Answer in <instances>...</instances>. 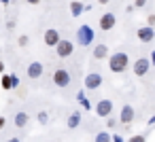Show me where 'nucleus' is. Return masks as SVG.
<instances>
[{
  "label": "nucleus",
  "mask_w": 155,
  "mask_h": 142,
  "mask_svg": "<svg viewBox=\"0 0 155 142\" xmlns=\"http://www.w3.org/2000/svg\"><path fill=\"white\" fill-rule=\"evenodd\" d=\"M127 66H130V57H127V53H123V51H117V53H113V55L108 57V68H110V72L121 74V72L127 70Z\"/></svg>",
  "instance_id": "f257e3e1"
},
{
  "label": "nucleus",
  "mask_w": 155,
  "mask_h": 142,
  "mask_svg": "<svg viewBox=\"0 0 155 142\" xmlns=\"http://www.w3.org/2000/svg\"><path fill=\"white\" fill-rule=\"evenodd\" d=\"M53 83H55L60 89H66V87L72 83V79H70V72H68V70H64V68H58V70L53 72Z\"/></svg>",
  "instance_id": "f03ea898"
},
{
  "label": "nucleus",
  "mask_w": 155,
  "mask_h": 142,
  "mask_svg": "<svg viewBox=\"0 0 155 142\" xmlns=\"http://www.w3.org/2000/svg\"><path fill=\"white\" fill-rule=\"evenodd\" d=\"M153 64H151V60L149 57H138L136 62H134V66H132V70H134V74L136 76H144L147 72H149V68H151Z\"/></svg>",
  "instance_id": "7ed1b4c3"
},
{
  "label": "nucleus",
  "mask_w": 155,
  "mask_h": 142,
  "mask_svg": "<svg viewBox=\"0 0 155 142\" xmlns=\"http://www.w3.org/2000/svg\"><path fill=\"white\" fill-rule=\"evenodd\" d=\"M72 51H74V45H72L70 40H60V43H58V47H55L58 57H70V55H72Z\"/></svg>",
  "instance_id": "20e7f679"
},
{
  "label": "nucleus",
  "mask_w": 155,
  "mask_h": 142,
  "mask_svg": "<svg viewBox=\"0 0 155 142\" xmlns=\"http://www.w3.org/2000/svg\"><path fill=\"white\" fill-rule=\"evenodd\" d=\"M110 112H113V102H110V100H100V102L96 104V115H98V117L108 119Z\"/></svg>",
  "instance_id": "39448f33"
},
{
  "label": "nucleus",
  "mask_w": 155,
  "mask_h": 142,
  "mask_svg": "<svg viewBox=\"0 0 155 142\" xmlns=\"http://www.w3.org/2000/svg\"><path fill=\"white\" fill-rule=\"evenodd\" d=\"M115 24H117V17H115V13H104L102 17H100V30H104V32H108V30H113L115 28Z\"/></svg>",
  "instance_id": "423d86ee"
},
{
  "label": "nucleus",
  "mask_w": 155,
  "mask_h": 142,
  "mask_svg": "<svg viewBox=\"0 0 155 142\" xmlns=\"http://www.w3.org/2000/svg\"><path fill=\"white\" fill-rule=\"evenodd\" d=\"M19 85V79L15 74H2V79H0V87H2L5 91H11Z\"/></svg>",
  "instance_id": "0eeeda50"
},
{
  "label": "nucleus",
  "mask_w": 155,
  "mask_h": 142,
  "mask_svg": "<svg viewBox=\"0 0 155 142\" xmlns=\"http://www.w3.org/2000/svg\"><path fill=\"white\" fill-rule=\"evenodd\" d=\"M100 85H102V76L98 72H91L85 76V89H98Z\"/></svg>",
  "instance_id": "6e6552de"
},
{
  "label": "nucleus",
  "mask_w": 155,
  "mask_h": 142,
  "mask_svg": "<svg viewBox=\"0 0 155 142\" xmlns=\"http://www.w3.org/2000/svg\"><path fill=\"white\" fill-rule=\"evenodd\" d=\"M13 123H15V127H19V129H24V127H28V125H30V115H28L26 110H19V112L15 115V119H13Z\"/></svg>",
  "instance_id": "1a4fd4ad"
},
{
  "label": "nucleus",
  "mask_w": 155,
  "mask_h": 142,
  "mask_svg": "<svg viewBox=\"0 0 155 142\" xmlns=\"http://www.w3.org/2000/svg\"><path fill=\"white\" fill-rule=\"evenodd\" d=\"M77 36H79V43H81V45H89V43L94 40V34H91V30H89L87 26H81V30L77 32Z\"/></svg>",
  "instance_id": "9d476101"
},
{
  "label": "nucleus",
  "mask_w": 155,
  "mask_h": 142,
  "mask_svg": "<svg viewBox=\"0 0 155 142\" xmlns=\"http://www.w3.org/2000/svg\"><path fill=\"white\" fill-rule=\"evenodd\" d=\"M60 40H62V38H60V32H58V30H47V32H45V45H47V47H58Z\"/></svg>",
  "instance_id": "9b49d317"
},
{
  "label": "nucleus",
  "mask_w": 155,
  "mask_h": 142,
  "mask_svg": "<svg viewBox=\"0 0 155 142\" xmlns=\"http://www.w3.org/2000/svg\"><path fill=\"white\" fill-rule=\"evenodd\" d=\"M119 121H121V123H125V125H130V123L134 121V108H132L130 104H125V106L121 108V115H119Z\"/></svg>",
  "instance_id": "f8f14e48"
},
{
  "label": "nucleus",
  "mask_w": 155,
  "mask_h": 142,
  "mask_svg": "<svg viewBox=\"0 0 155 142\" xmlns=\"http://www.w3.org/2000/svg\"><path fill=\"white\" fill-rule=\"evenodd\" d=\"M136 34H138V38H140L142 43H151V40L155 38V32H153V28H151V26H144V28H140Z\"/></svg>",
  "instance_id": "ddd939ff"
},
{
  "label": "nucleus",
  "mask_w": 155,
  "mask_h": 142,
  "mask_svg": "<svg viewBox=\"0 0 155 142\" xmlns=\"http://www.w3.org/2000/svg\"><path fill=\"white\" fill-rule=\"evenodd\" d=\"M28 76H30V79L43 76V64H41V62H32V64L28 66Z\"/></svg>",
  "instance_id": "4468645a"
},
{
  "label": "nucleus",
  "mask_w": 155,
  "mask_h": 142,
  "mask_svg": "<svg viewBox=\"0 0 155 142\" xmlns=\"http://www.w3.org/2000/svg\"><path fill=\"white\" fill-rule=\"evenodd\" d=\"M94 57H96V60L108 57V47H106V45H96V47H94Z\"/></svg>",
  "instance_id": "2eb2a0df"
},
{
  "label": "nucleus",
  "mask_w": 155,
  "mask_h": 142,
  "mask_svg": "<svg viewBox=\"0 0 155 142\" xmlns=\"http://www.w3.org/2000/svg\"><path fill=\"white\" fill-rule=\"evenodd\" d=\"M79 123H81V112L77 110V112H72V115L68 117V127L74 129V127H79Z\"/></svg>",
  "instance_id": "dca6fc26"
},
{
  "label": "nucleus",
  "mask_w": 155,
  "mask_h": 142,
  "mask_svg": "<svg viewBox=\"0 0 155 142\" xmlns=\"http://www.w3.org/2000/svg\"><path fill=\"white\" fill-rule=\"evenodd\" d=\"M96 142H113V136L108 131H98L96 134Z\"/></svg>",
  "instance_id": "f3484780"
},
{
  "label": "nucleus",
  "mask_w": 155,
  "mask_h": 142,
  "mask_svg": "<svg viewBox=\"0 0 155 142\" xmlns=\"http://www.w3.org/2000/svg\"><path fill=\"white\" fill-rule=\"evenodd\" d=\"M77 102H79L85 110H89V108H91V104H89V100L85 98V93H77Z\"/></svg>",
  "instance_id": "a211bd4d"
},
{
  "label": "nucleus",
  "mask_w": 155,
  "mask_h": 142,
  "mask_svg": "<svg viewBox=\"0 0 155 142\" xmlns=\"http://www.w3.org/2000/svg\"><path fill=\"white\" fill-rule=\"evenodd\" d=\"M70 9H72V15L77 17V15H81V11H83V5H81V2H70Z\"/></svg>",
  "instance_id": "6ab92c4d"
},
{
  "label": "nucleus",
  "mask_w": 155,
  "mask_h": 142,
  "mask_svg": "<svg viewBox=\"0 0 155 142\" xmlns=\"http://www.w3.org/2000/svg\"><path fill=\"white\" fill-rule=\"evenodd\" d=\"M47 121H49V115H47L45 110H41V112H38V123H41V125H45Z\"/></svg>",
  "instance_id": "aec40b11"
},
{
  "label": "nucleus",
  "mask_w": 155,
  "mask_h": 142,
  "mask_svg": "<svg viewBox=\"0 0 155 142\" xmlns=\"http://www.w3.org/2000/svg\"><path fill=\"white\" fill-rule=\"evenodd\" d=\"M127 142H147V136H142V134H136V136H132Z\"/></svg>",
  "instance_id": "412c9836"
},
{
  "label": "nucleus",
  "mask_w": 155,
  "mask_h": 142,
  "mask_svg": "<svg viewBox=\"0 0 155 142\" xmlns=\"http://www.w3.org/2000/svg\"><path fill=\"white\" fill-rule=\"evenodd\" d=\"M28 40H30V38L24 34V36H19V38H17V45H19V47H26V45H28Z\"/></svg>",
  "instance_id": "4be33fe9"
},
{
  "label": "nucleus",
  "mask_w": 155,
  "mask_h": 142,
  "mask_svg": "<svg viewBox=\"0 0 155 142\" xmlns=\"http://www.w3.org/2000/svg\"><path fill=\"white\" fill-rule=\"evenodd\" d=\"M106 127H110V129L115 127V119H113V117H108V119H106Z\"/></svg>",
  "instance_id": "5701e85b"
},
{
  "label": "nucleus",
  "mask_w": 155,
  "mask_h": 142,
  "mask_svg": "<svg viewBox=\"0 0 155 142\" xmlns=\"http://www.w3.org/2000/svg\"><path fill=\"white\" fill-rule=\"evenodd\" d=\"M144 5H147V0H134V7H138V9L144 7Z\"/></svg>",
  "instance_id": "b1692460"
},
{
  "label": "nucleus",
  "mask_w": 155,
  "mask_h": 142,
  "mask_svg": "<svg viewBox=\"0 0 155 142\" xmlns=\"http://www.w3.org/2000/svg\"><path fill=\"white\" fill-rule=\"evenodd\" d=\"M147 24H149V26L153 28V26H155V15H149V19H147Z\"/></svg>",
  "instance_id": "393cba45"
},
{
  "label": "nucleus",
  "mask_w": 155,
  "mask_h": 142,
  "mask_svg": "<svg viewBox=\"0 0 155 142\" xmlns=\"http://www.w3.org/2000/svg\"><path fill=\"white\" fill-rule=\"evenodd\" d=\"M113 142H125V140H123L119 134H115V136H113Z\"/></svg>",
  "instance_id": "a878e982"
},
{
  "label": "nucleus",
  "mask_w": 155,
  "mask_h": 142,
  "mask_svg": "<svg viewBox=\"0 0 155 142\" xmlns=\"http://www.w3.org/2000/svg\"><path fill=\"white\" fill-rule=\"evenodd\" d=\"M5 125H7V119H5V117H0V129H2Z\"/></svg>",
  "instance_id": "bb28decb"
},
{
  "label": "nucleus",
  "mask_w": 155,
  "mask_h": 142,
  "mask_svg": "<svg viewBox=\"0 0 155 142\" xmlns=\"http://www.w3.org/2000/svg\"><path fill=\"white\" fill-rule=\"evenodd\" d=\"M151 64H153V66H155V51H153V53H151Z\"/></svg>",
  "instance_id": "cd10ccee"
},
{
  "label": "nucleus",
  "mask_w": 155,
  "mask_h": 142,
  "mask_svg": "<svg viewBox=\"0 0 155 142\" xmlns=\"http://www.w3.org/2000/svg\"><path fill=\"white\" fill-rule=\"evenodd\" d=\"M149 125H155V115H153V117L149 119Z\"/></svg>",
  "instance_id": "c85d7f7f"
},
{
  "label": "nucleus",
  "mask_w": 155,
  "mask_h": 142,
  "mask_svg": "<svg viewBox=\"0 0 155 142\" xmlns=\"http://www.w3.org/2000/svg\"><path fill=\"white\" fill-rule=\"evenodd\" d=\"M7 142H19V138H9Z\"/></svg>",
  "instance_id": "c756f323"
},
{
  "label": "nucleus",
  "mask_w": 155,
  "mask_h": 142,
  "mask_svg": "<svg viewBox=\"0 0 155 142\" xmlns=\"http://www.w3.org/2000/svg\"><path fill=\"white\" fill-rule=\"evenodd\" d=\"M28 2H30V5H38V2H41V0H28Z\"/></svg>",
  "instance_id": "7c9ffc66"
},
{
  "label": "nucleus",
  "mask_w": 155,
  "mask_h": 142,
  "mask_svg": "<svg viewBox=\"0 0 155 142\" xmlns=\"http://www.w3.org/2000/svg\"><path fill=\"white\" fill-rule=\"evenodd\" d=\"M2 70H5V64H2V62H0V72H2Z\"/></svg>",
  "instance_id": "2f4dec72"
}]
</instances>
